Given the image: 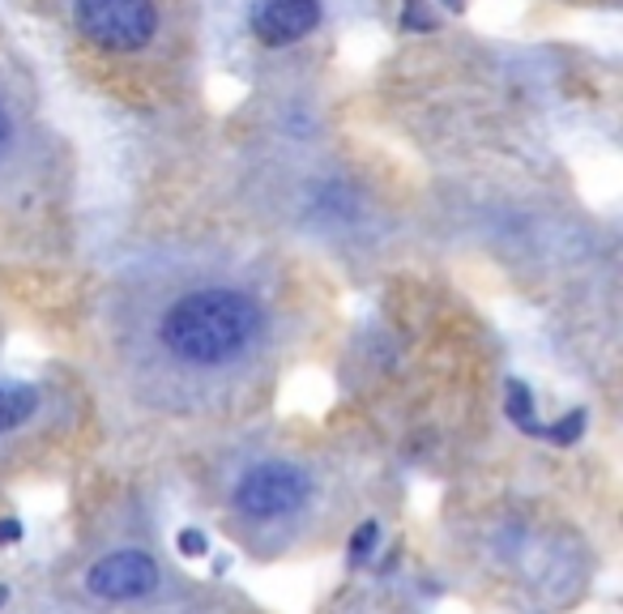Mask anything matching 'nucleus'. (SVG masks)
I'll use <instances>...</instances> for the list:
<instances>
[{
    "instance_id": "nucleus-8",
    "label": "nucleus",
    "mask_w": 623,
    "mask_h": 614,
    "mask_svg": "<svg viewBox=\"0 0 623 614\" xmlns=\"http://www.w3.org/2000/svg\"><path fill=\"white\" fill-rule=\"evenodd\" d=\"M542 435H547L551 444H560V449H569V444H576V440L585 435V409H569V414H564V418L555 422V427H547Z\"/></svg>"
},
{
    "instance_id": "nucleus-13",
    "label": "nucleus",
    "mask_w": 623,
    "mask_h": 614,
    "mask_svg": "<svg viewBox=\"0 0 623 614\" xmlns=\"http://www.w3.org/2000/svg\"><path fill=\"white\" fill-rule=\"evenodd\" d=\"M9 137H13V124H9V115L0 111V154L9 150Z\"/></svg>"
},
{
    "instance_id": "nucleus-5",
    "label": "nucleus",
    "mask_w": 623,
    "mask_h": 614,
    "mask_svg": "<svg viewBox=\"0 0 623 614\" xmlns=\"http://www.w3.org/2000/svg\"><path fill=\"white\" fill-rule=\"evenodd\" d=\"M320 22V0H260L253 13L260 44L282 48V44H300L304 35L316 30Z\"/></svg>"
},
{
    "instance_id": "nucleus-6",
    "label": "nucleus",
    "mask_w": 623,
    "mask_h": 614,
    "mask_svg": "<svg viewBox=\"0 0 623 614\" xmlns=\"http://www.w3.org/2000/svg\"><path fill=\"white\" fill-rule=\"evenodd\" d=\"M39 409V393L30 384H0V431L22 427Z\"/></svg>"
},
{
    "instance_id": "nucleus-1",
    "label": "nucleus",
    "mask_w": 623,
    "mask_h": 614,
    "mask_svg": "<svg viewBox=\"0 0 623 614\" xmlns=\"http://www.w3.org/2000/svg\"><path fill=\"white\" fill-rule=\"evenodd\" d=\"M260 324L265 316L257 299H248L244 291L209 286L167 307L158 337L171 351V358L188 367H222V363H235L257 342Z\"/></svg>"
},
{
    "instance_id": "nucleus-7",
    "label": "nucleus",
    "mask_w": 623,
    "mask_h": 614,
    "mask_svg": "<svg viewBox=\"0 0 623 614\" xmlns=\"http://www.w3.org/2000/svg\"><path fill=\"white\" fill-rule=\"evenodd\" d=\"M509 418L517 422L525 435H542L547 427L534 418V393L521 384V380H509Z\"/></svg>"
},
{
    "instance_id": "nucleus-9",
    "label": "nucleus",
    "mask_w": 623,
    "mask_h": 614,
    "mask_svg": "<svg viewBox=\"0 0 623 614\" xmlns=\"http://www.w3.org/2000/svg\"><path fill=\"white\" fill-rule=\"evenodd\" d=\"M376 538H380V525L376 520H364L359 529H355V538H351V563H364L371 555V547H376Z\"/></svg>"
},
{
    "instance_id": "nucleus-11",
    "label": "nucleus",
    "mask_w": 623,
    "mask_h": 614,
    "mask_svg": "<svg viewBox=\"0 0 623 614\" xmlns=\"http://www.w3.org/2000/svg\"><path fill=\"white\" fill-rule=\"evenodd\" d=\"M206 533L201 529H180V551L188 555V560H197V555H206Z\"/></svg>"
},
{
    "instance_id": "nucleus-15",
    "label": "nucleus",
    "mask_w": 623,
    "mask_h": 614,
    "mask_svg": "<svg viewBox=\"0 0 623 614\" xmlns=\"http://www.w3.org/2000/svg\"><path fill=\"white\" fill-rule=\"evenodd\" d=\"M449 4H453V9H462V4H466V0H449Z\"/></svg>"
},
{
    "instance_id": "nucleus-2",
    "label": "nucleus",
    "mask_w": 623,
    "mask_h": 614,
    "mask_svg": "<svg viewBox=\"0 0 623 614\" xmlns=\"http://www.w3.org/2000/svg\"><path fill=\"white\" fill-rule=\"evenodd\" d=\"M77 30L107 51H137L155 39V0H77Z\"/></svg>"
},
{
    "instance_id": "nucleus-10",
    "label": "nucleus",
    "mask_w": 623,
    "mask_h": 614,
    "mask_svg": "<svg viewBox=\"0 0 623 614\" xmlns=\"http://www.w3.org/2000/svg\"><path fill=\"white\" fill-rule=\"evenodd\" d=\"M402 26H406V30H415V26H423V30H431V26H436V17H431V13H427V9L418 4V0H406V13H402Z\"/></svg>"
},
{
    "instance_id": "nucleus-14",
    "label": "nucleus",
    "mask_w": 623,
    "mask_h": 614,
    "mask_svg": "<svg viewBox=\"0 0 623 614\" xmlns=\"http://www.w3.org/2000/svg\"><path fill=\"white\" fill-rule=\"evenodd\" d=\"M4 602H9V589H4V585H0V606H4Z\"/></svg>"
},
{
    "instance_id": "nucleus-12",
    "label": "nucleus",
    "mask_w": 623,
    "mask_h": 614,
    "mask_svg": "<svg viewBox=\"0 0 623 614\" xmlns=\"http://www.w3.org/2000/svg\"><path fill=\"white\" fill-rule=\"evenodd\" d=\"M9 542H22V520L17 516H0V547Z\"/></svg>"
},
{
    "instance_id": "nucleus-3",
    "label": "nucleus",
    "mask_w": 623,
    "mask_h": 614,
    "mask_svg": "<svg viewBox=\"0 0 623 614\" xmlns=\"http://www.w3.org/2000/svg\"><path fill=\"white\" fill-rule=\"evenodd\" d=\"M304 504H308V478L282 461L248 469L235 487V508L253 520H278V516H291Z\"/></svg>"
},
{
    "instance_id": "nucleus-4",
    "label": "nucleus",
    "mask_w": 623,
    "mask_h": 614,
    "mask_svg": "<svg viewBox=\"0 0 623 614\" xmlns=\"http://www.w3.org/2000/svg\"><path fill=\"white\" fill-rule=\"evenodd\" d=\"M86 585L103 602H137L158 589V563L146 551H115L86 572Z\"/></svg>"
}]
</instances>
